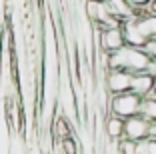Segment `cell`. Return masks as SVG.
<instances>
[{"mask_svg": "<svg viewBox=\"0 0 156 154\" xmlns=\"http://www.w3.org/2000/svg\"><path fill=\"white\" fill-rule=\"evenodd\" d=\"M150 136H152V138H156V122L150 124Z\"/></svg>", "mask_w": 156, "mask_h": 154, "instance_id": "obj_17", "label": "cell"}, {"mask_svg": "<svg viewBox=\"0 0 156 154\" xmlns=\"http://www.w3.org/2000/svg\"><path fill=\"white\" fill-rule=\"evenodd\" d=\"M126 2L132 10H148V6L152 4V0H126Z\"/></svg>", "mask_w": 156, "mask_h": 154, "instance_id": "obj_14", "label": "cell"}, {"mask_svg": "<svg viewBox=\"0 0 156 154\" xmlns=\"http://www.w3.org/2000/svg\"><path fill=\"white\" fill-rule=\"evenodd\" d=\"M56 150L60 154H80V144H78L76 136H70L62 142H56Z\"/></svg>", "mask_w": 156, "mask_h": 154, "instance_id": "obj_11", "label": "cell"}, {"mask_svg": "<svg viewBox=\"0 0 156 154\" xmlns=\"http://www.w3.org/2000/svg\"><path fill=\"white\" fill-rule=\"evenodd\" d=\"M152 94H154V96H156V86H154V92H152Z\"/></svg>", "mask_w": 156, "mask_h": 154, "instance_id": "obj_19", "label": "cell"}, {"mask_svg": "<svg viewBox=\"0 0 156 154\" xmlns=\"http://www.w3.org/2000/svg\"><path fill=\"white\" fill-rule=\"evenodd\" d=\"M140 96L134 92H124V94H116L110 98V114L120 118H132L140 110Z\"/></svg>", "mask_w": 156, "mask_h": 154, "instance_id": "obj_2", "label": "cell"}, {"mask_svg": "<svg viewBox=\"0 0 156 154\" xmlns=\"http://www.w3.org/2000/svg\"><path fill=\"white\" fill-rule=\"evenodd\" d=\"M136 152L138 154H156V138L148 136L136 142Z\"/></svg>", "mask_w": 156, "mask_h": 154, "instance_id": "obj_12", "label": "cell"}, {"mask_svg": "<svg viewBox=\"0 0 156 154\" xmlns=\"http://www.w3.org/2000/svg\"><path fill=\"white\" fill-rule=\"evenodd\" d=\"M150 56L144 52V48H136V46H124L118 52L110 54V60H108V70H126V72H144L150 64Z\"/></svg>", "mask_w": 156, "mask_h": 154, "instance_id": "obj_1", "label": "cell"}, {"mask_svg": "<svg viewBox=\"0 0 156 154\" xmlns=\"http://www.w3.org/2000/svg\"><path fill=\"white\" fill-rule=\"evenodd\" d=\"M148 136H150V122L148 120H144L140 114L126 118V122H124V138L126 140L138 142L142 138H148Z\"/></svg>", "mask_w": 156, "mask_h": 154, "instance_id": "obj_4", "label": "cell"}, {"mask_svg": "<svg viewBox=\"0 0 156 154\" xmlns=\"http://www.w3.org/2000/svg\"><path fill=\"white\" fill-rule=\"evenodd\" d=\"M122 34H124V40H126V46L144 48V46H146V42H148L146 38H144V34L140 32V28H138L136 16H134V14L122 22Z\"/></svg>", "mask_w": 156, "mask_h": 154, "instance_id": "obj_5", "label": "cell"}, {"mask_svg": "<svg viewBox=\"0 0 156 154\" xmlns=\"http://www.w3.org/2000/svg\"><path fill=\"white\" fill-rule=\"evenodd\" d=\"M124 118L120 116H114V114H108L104 120V134L106 138H110V140H122L124 138Z\"/></svg>", "mask_w": 156, "mask_h": 154, "instance_id": "obj_9", "label": "cell"}, {"mask_svg": "<svg viewBox=\"0 0 156 154\" xmlns=\"http://www.w3.org/2000/svg\"><path fill=\"white\" fill-rule=\"evenodd\" d=\"M104 82V88L110 92V96L116 94H124V92H130V86H132V72H126V70H108L102 78Z\"/></svg>", "mask_w": 156, "mask_h": 154, "instance_id": "obj_3", "label": "cell"}, {"mask_svg": "<svg viewBox=\"0 0 156 154\" xmlns=\"http://www.w3.org/2000/svg\"><path fill=\"white\" fill-rule=\"evenodd\" d=\"M146 72H150L152 76L156 78V60H150V64H148V68H146Z\"/></svg>", "mask_w": 156, "mask_h": 154, "instance_id": "obj_16", "label": "cell"}, {"mask_svg": "<svg viewBox=\"0 0 156 154\" xmlns=\"http://www.w3.org/2000/svg\"><path fill=\"white\" fill-rule=\"evenodd\" d=\"M50 132H52L56 142H62V140H66V138H70V136H74L72 120L62 116V114H56L54 122H52V126H50Z\"/></svg>", "mask_w": 156, "mask_h": 154, "instance_id": "obj_7", "label": "cell"}, {"mask_svg": "<svg viewBox=\"0 0 156 154\" xmlns=\"http://www.w3.org/2000/svg\"><path fill=\"white\" fill-rule=\"evenodd\" d=\"M134 12H140L134 14V16H136V24L140 28V32L144 34V38L146 40L156 38V14L148 12V10H134Z\"/></svg>", "mask_w": 156, "mask_h": 154, "instance_id": "obj_8", "label": "cell"}, {"mask_svg": "<svg viewBox=\"0 0 156 154\" xmlns=\"http://www.w3.org/2000/svg\"><path fill=\"white\" fill-rule=\"evenodd\" d=\"M154 86H156V78L152 76L150 72H136L132 74V86H130V92L138 94L140 98L144 96H150L154 92Z\"/></svg>", "mask_w": 156, "mask_h": 154, "instance_id": "obj_6", "label": "cell"}, {"mask_svg": "<svg viewBox=\"0 0 156 154\" xmlns=\"http://www.w3.org/2000/svg\"><path fill=\"white\" fill-rule=\"evenodd\" d=\"M138 114L144 118V120H148V122H156V96L150 94V96H144L142 100H140V110H138Z\"/></svg>", "mask_w": 156, "mask_h": 154, "instance_id": "obj_10", "label": "cell"}, {"mask_svg": "<svg viewBox=\"0 0 156 154\" xmlns=\"http://www.w3.org/2000/svg\"><path fill=\"white\" fill-rule=\"evenodd\" d=\"M148 12H152V14H156V0H152V4L148 6Z\"/></svg>", "mask_w": 156, "mask_h": 154, "instance_id": "obj_18", "label": "cell"}, {"mask_svg": "<svg viewBox=\"0 0 156 154\" xmlns=\"http://www.w3.org/2000/svg\"><path fill=\"white\" fill-rule=\"evenodd\" d=\"M144 52H146V54L150 56L152 60H156V38H152V40L146 42V46H144Z\"/></svg>", "mask_w": 156, "mask_h": 154, "instance_id": "obj_15", "label": "cell"}, {"mask_svg": "<svg viewBox=\"0 0 156 154\" xmlns=\"http://www.w3.org/2000/svg\"><path fill=\"white\" fill-rule=\"evenodd\" d=\"M120 154H138L136 152V142L122 138L120 140Z\"/></svg>", "mask_w": 156, "mask_h": 154, "instance_id": "obj_13", "label": "cell"}]
</instances>
